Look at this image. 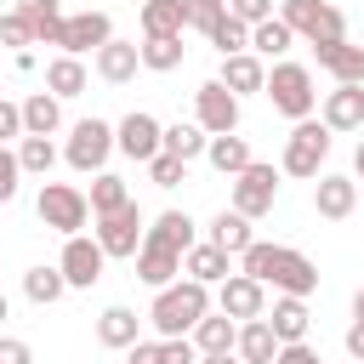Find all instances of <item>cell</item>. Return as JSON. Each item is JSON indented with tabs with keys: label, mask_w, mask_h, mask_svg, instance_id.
<instances>
[{
	"label": "cell",
	"mask_w": 364,
	"mask_h": 364,
	"mask_svg": "<svg viewBox=\"0 0 364 364\" xmlns=\"http://www.w3.org/2000/svg\"><path fill=\"white\" fill-rule=\"evenodd\" d=\"M239 273L273 284L279 296H313V290H318V267H313V256H301L296 245L250 239V250H239Z\"/></svg>",
	"instance_id": "cell-1"
},
{
	"label": "cell",
	"mask_w": 364,
	"mask_h": 364,
	"mask_svg": "<svg viewBox=\"0 0 364 364\" xmlns=\"http://www.w3.org/2000/svg\"><path fill=\"white\" fill-rule=\"evenodd\" d=\"M210 307H216V290L182 273L176 284L154 290V301H148V324H154V336H193V324H199Z\"/></svg>",
	"instance_id": "cell-2"
},
{
	"label": "cell",
	"mask_w": 364,
	"mask_h": 364,
	"mask_svg": "<svg viewBox=\"0 0 364 364\" xmlns=\"http://www.w3.org/2000/svg\"><path fill=\"white\" fill-rule=\"evenodd\" d=\"M262 97H267L273 114H284L290 125L318 114V80H313V68L296 63V57H279V63L267 68V91H262Z\"/></svg>",
	"instance_id": "cell-3"
},
{
	"label": "cell",
	"mask_w": 364,
	"mask_h": 364,
	"mask_svg": "<svg viewBox=\"0 0 364 364\" xmlns=\"http://www.w3.org/2000/svg\"><path fill=\"white\" fill-rule=\"evenodd\" d=\"M330 125L313 114V119H296L290 125V136H284V154H279V171L284 176H296V182H313L318 171H324V159H330Z\"/></svg>",
	"instance_id": "cell-4"
},
{
	"label": "cell",
	"mask_w": 364,
	"mask_h": 364,
	"mask_svg": "<svg viewBox=\"0 0 364 364\" xmlns=\"http://www.w3.org/2000/svg\"><path fill=\"white\" fill-rule=\"evenodd\" d=\"M114 154H119V148H114V125H108V119L85 114V119L68 125V142H63V165H68V171L97 176V171H108Z\"/></svg>",
	"instance_id": "cell-5"
},
{
	"label": "cell",
	"mask_w": 364,
	"mask_h": 364,
	"mask_svg": "<svg viewBox=\"0 0 364 364\" xmlns=\"http://www.w3.org/2000/svg\"><path fill=\"white\" fill-rule=\"evenodd\" d=\"M34 210H40V222H46L51 233H63V239L91 222V199H85V188H74V182H40Z\"/></svg>",
	"instance_id": "cell-6"
},
{
	"label": "cell",
	"mask_w": 364,
	"mask_h": 364,
	"mask_svg": "<svg viewBox=\"0 0 364 364\" xmlns=\"http://www.w3.org/2000/svg\"><path fill=\"white\" fill-rule=\"evenodd\" d=\"M279 17L296 28V40H341L347 34V17H341V6H330V0H279Z\"/></svg>",
	"instance_id": "cell-7"
},
{
	"label": "cell",
	"mask_w": 364,
	"mask_h": 364,
	"mask_svg": "<svg viewBox=\"0 0 364 364\" xmlns=\"http://www.w3.org/2000/svg\"><path fill=\"white\" fill-rule=\"evenodd\" d=\"M279 176H284L279 165H262V159H250L239 176H228V182H233V210H245L250 222H256V216H267V210L279 205Z\"/></svg>",
	"instance_id": "cell-8"
},
{
	"label": "cell",
	"mask_w": 364,
	"mask_h": 364,
	"mask_svg": "<svg viewBox=\"0 0 364 364\" xmlns=\"http://www.w3.org/2000/svg\"><path fill=\"white\" fill-rule=\"evenodd\" d=\"M108 40H114V17L97 11V6H85V11H68V17H63L57 51H68V57H97Z\"/></svg>",
	"instance_id": "cell-9"
},
{
	"label": "cell",
	"mask_w": 364,
	"mask_h": 364,
	"mask_svg": "<svg viewBox=\"0 0 364 364\" xmlns=\"http://www.w3.org/2000/svg\"><path fill=\"white\" fill-rule=\"evenodd\" d=\"M114 148L125 154V159H136V165H148L159 148H165V125L148 114V108H131L125 119H114Z\"/></svg>",
	"instance_id": "cell-10"
},
{
	"label": "cell",
	"mask_w": 364,
	"mask_h": 364,
	"mask_svg": "<svg viewBox=\"0 0 364 364\" xmlns=\"http://www.w3.org/2000/svg\"><path fill=\"white\" fill-rule=\"evenodd\" d=\"M57 267H63L68 290H91V284L102 279V267H108V250L97 245V233H91V239H85V233H68V239H63Z\"/></svg>",
	"instance_id": "cell-11"
},
{
	"label": "cell",
	"mask_w": 364,
	"mask_h": 364,
	"mask_svg": "<svg viewBox=\"0 0 364 364\" xmlns=\"http://www.w3.org/2000/svg\"><path fill=\"white\" fill-rule=\"evenodd\" d=\"M142 239H148V222H142L136 199L119 205V210H108V216H97V245H102L108 256H136Z\"/></svg>",
	"instance_id": "cell-12"
},
{
	"label": "cell",
	"mask_w": 364,
	"mask_h": 364,
	"mask_svg": "<svg viewBox=\"0 0 364 364\" xmlns=\"http://www.w3.org/2000/svg\"><path fill=\"white\" fill-rule=\"evenodd\" d=\"M313 210H318L324 222H347V216L358 210V176H347V171H318V176H313Z\"/></svg>",
	"instance_id": "cell-13"
},
{
	"label": "cell",
	"mask_w": 364,
	"mask_h": 364,
	"mask_svg": "<svg viewBox=\"0 0 364 364\" xmlns=\"http://www.w3.org/2000/svg\"><path fill=\"white\" fill-rule=\"evenodd\" d=\"M216 307H222L228 318H239V324H245V318H262V313H267V284L233 267V273L216 284Z\"/></svg>",
	"instance_id": "cell-14"
},
{
	"label": "cell",
	"mask_w": 364,
	"mask_h": 364,
	"mask_svg": "<svg viewBox=\"0 0 364 364\" xmlns=\"http://www.w3.org/2000/svg\"><path fill=\"white\" fill-rule=\"evenodd\" d=\"M193 119H199L210 136H222V131H239V97H233L222 80H205V85L193 91Z\"/></svg>",
	"instance_id": "cell-15"
},
{
	"label": "cell",
	"mask_w": 364,
	"mask_h": 364,
	"mask_svg": "<svg viewBox=\"0 0 364 364\" xmlns=\"http://www.w3.org/2000/svg\"><path fill=\"white\" fill-rule=\"evenodd\" d=\"M318 119L336 136L364 131V85H330V91H318Z\"/></svg>",
	"instance_id": "cell-16"
},
{
	"label": "cell",
	"mask_w": 364,
	"mask_h": 364,
	"mask_svg": "<svg viewBox=\"0 0 364 364\" xmlns=\"http://www.w3.org/2000/svg\"><path fill=\"white\" fill-rule=\"evenodd\" d=\"M313 57L336 85H364V46H353L347 34L341 40H313Z\"/></svg>",
	"instance_id": "cell-17"
},
{
	"label": "cell",
	"mask_w": 364,
	"mask_h": 364,
	"mask_svg": "<svg viewBox=\"0 0 364 364\" xmlns=\"http://www.w3.org/2000/svg\"><path fill=\"white\" fill-rule=\"evenodd\" d=\"M136 68H142V46H136V40H119V34L91 57V74H97L102 85H131Z\"/></svg>",
	"instance_id": "cell-18"
},
{
	"label": "cell",
	"mask_w": 364,
	"mask_h": 364,
	"mask_svg": "<svg viewBox=\"0 0 364 364\" xmlns=\"http://www.w3.org/2000/svg\"><path fill=\"white\" fill-rule=\"evenodd\" d=\"M216 80H222L233 97H262V91H267V57H256V51H233V57H222Z\"/></svg>",
	"instance_id": "cell-19"
},
{
	"label": "cell",
	"mask_w": 364,
	"mask_h": 364,
	"mask_svg": "<svg viewBox=\"0 0 364 364\" xmlns=\"http://www.w3.org/2000/svg\"><path fill=\"white\" fill-rule=\"evenodd\" d=\"M131 262H136V279H142L148 290H165V284H176V279H182V250H171V245L142 239V250H136Z\"/></svg>",
	"instance_id": "cell-20"
},
{
	"label": "cell",
	"mask_w": 364,
	"mask_h": 364,
	"mask_svg": "<svg viewBox=\"0 0 364 364\" xmlns=\"http://www.w3.org/2000/svg\"><path fill=\"white\" fill-rule=\"evenodd\" d=\"M97 341H102V347H114V353L136 347V341H142V318H136V307H125V301L102 307V313H97Z\"/></svg>",
	"instance_id": "cell-21"
},
{
	"label": "cell",
	"mask_w": 364,
	"mask_h": 364,
	"mask_svg": "<svg viewBox=\"0 0 364 364\" xmlns=\"http://www.w3.org/2000/svg\"><path fill=\"white\" fill-rule=\"evenodd\" d=\"M182 273H188V279H199V284H210V290H216V284H222V279H228V273H233V256H228V250H222V245H210V239H199V245H193V250H182Z\"/></svg>",
	"instance_id": "cell-22"
},
{
	"label": "cell",
	"mask_w": 364,
	"mask_h": 364,
	"mask_svg": "<svg viewBox=\"0 0 364 364\" xmlns=\"http://www.w3.org/2000/svg\"><path fill=\"white\" fill-rule=\"evenodd\" d=\"M85 85H91V68H85V57H68V51H57L51 63H46V91L51 97H85Z\"/></svg>",
	"instance_id": "cell-23"
},
{
	"label": "cell",
	"mask_w": 364,
	"mask_h": 364,
	"mask_svg": "<svg viewBox=\"0 0 364 364\" xmlns=\"http://www.w3.org/2000/svg\"><path fill=\"white\" fill-rule=\"evenodd\" d=\"M267 324H273V336H279V341H307V330H313L307 296H273V307H267Z\"/></svg>",
	"instance_id": "cell-24"
},
{
	"label": "cell",
	"mask_w": 364,
	"mask_h": 364,
	"mask_svg": "<svg viewBox=\"0 0 364 364\" xmlns=\"http://www.w3.org/2000/svg\"><path fill=\"white\" fill-rule=\"evenodd\" d=\"M63 131V97L28 91L23 97V136H57Z\"/></svg>",
	"instance_id": "cell-25"
},
{
	"label": "cell",
	"mask_w": 364,
	"mask_h": 364,
	"mask_svg": "<svg viewBox=\"0 0 364 364\" xmlns=\"http://www.w3.org/2000/svg\"><path fill=\"white\" fill-rule=\"evenodd\" d=\"M205 239H210V245H222L228 256H239V250H250L256 228H250V216H245V210H233V205H228V210H216V216H210Z\"/></svg>",
	"instance_id": "cell-26"
},
{
	"label": "cell",
	"mask_w": 364,
	"mask_h": 364,
	"mask_svg": "<svg viewBox=\"0 0 364 364\" xmlns=\"http://www.w3.org/2000/svg\"><path fill=\"white\" fill-rule=\"evenodd\" d=\"M279 347H284V341L273 336L267 313H262V318H245V324H239V347H233V353H239L245 364H273V358H279Z\"/></svg>",
	"instance_id": "cell-27"
},
{
	"label": "cell",
	"mask_w": 364,
	"mask_h": 364,
	"mask_svg": "<svg viewBox=\"0 0 364 364\" xmlns=\"http://www.w3.org/2000/svg\"><path fill=\"white\" fill-rule=\"evenodd\" d=\"M148 239H154V245H171V250H193V245H199V222H193L188 210H159V216L148 222Z\"/></svg>",
	"instance_id": "cell-28"
},
{
	"label": "cell",
	"mask_w": 364,
	"mask_h": 364,
	"mask_svg": "<svg viewBox=\"0 0 364 364\" xmlns=\"http://www.w3.org/2000/svg\"><path fill=\"white\" fill-rule=\"evenodd\" d=\"M193 347H199V353H233V347H239V318H228L222 307H210V313L193 324Z\"/></svg>",
	"instance_id": "cell-29"
},
{
	"label": "cell",
	"mask_w": 364,
	"mask_h": 364,
	"mask_svg": "<svg viewBox=\"0 0 364 364\" xmlns=\"http://www.w3.org/2000/svg\"><path fill=\"white\" fill-rule=\"evenodd\" d=\"M142 34H188V17L193 6L188 0H142Z\"/></svg>",
	"instance_id": "cell-30"
},
{
	"label": "cell",
	"mask_w": 364,
	"mask_h": 364,
	"mask_svg": "<svg viewBox=\"0 0 364 364\" xmlns=\"http://www.w3.org/2000/svg\"><path fill=\"white\" fill-rule=\"evenodd\" d=\"M205 159H210V171H222V176H239L256 154H250V142L239 136V131H222V136H210L205 142Z\"/></svg>",
	"instance_id": "cell-31"
},
{
	"label": "cell",
	"mask_w": 364,
	"mask_h": 364,
	"mask_svg": "<svg viewBox=\"0 0 364 364\" xmlns=\"http://www.w3.org/2000/svg\"><path fill=\"white\" fill-rule=\"evenodd\" d=\"M290 46H296V28H290L279 11H273L267 23H256V28H250V51H256V57H267V63L290 57Z\"/></svg>",
	"instance_id": "cell-32"
},
{
	"label": "cell",
	"mask_w": 364,
	"mask_h": 364,
	"mask_svg": "<svg viewBox=\"0 0 364 364\" xmlns=\"http://www.w3.org/2000/svg\"><path fill=\"white\" fill-rule=\"evenodd\" d=\"M182 57H188L182 34H142V68L148 74H171V68H182Z\"/></svg>",
	"instance_id": "cell-33"
},
{
	"label": "cell",
	"mask_w": 364,
	"mask_h": 364,
	"mask_svg": "<svg viewBox=\"0 0 364 364\" xmlns=\"http://www.w3.org/2000/svg\"><path fill=\"white\" fill-rule=\"evenodd\" d=\"M205 142H210V131L199 125V119H171L165 125V154H176V159H205Z\"/></svg>",
	"instance_id": "cell-34"
},
{
	"label": "cell",
	"mask_w": 364,
	"mask_h": 364,
	"mask_svg": "<svg viewBox=\"0 0 364 364\" xmlns=\"http://www.w3.org/2000/svg\"><path fill=\"white\" fill-rule=\"evenodd\" d=\"M23 296H28L34 307H51V301H63V296H68V279H63V267H57V262H51V267H46V262H40V267H28V273H23Z\"/></svg>",
	"instance_id": "cell-35"
},
{
	"label": "cell",
	"mask_w": 364,
	"mask_h": 364,
	"mask_svg": "<svg viewBox=\"0 0 364 364\" xmlns=\"http://www.w3.org/2000/svg\"><path fill=\"white\" fill-rule=\"evenodd\" d=\"M17 11L34 23V40L40 46H57V34H63V0H17Z\"/></svg>",
	"instance_id": "cell-36"
},
{
	"label": "cell",
	"mask_w": 364,
	"mask_h": 364,
	"mask_svg": "<svg viewBox=\"0 0 364 364\" xmlns=\"http://www.w3.org/2000/svg\"><path fill=\"white\" fill-rule=\"evenodd\" d=\"M63 159V148L51 136H17V165L23 176H51V165Z\"/></svg>",
	"instance_id": "cell-37"
},
{
	"label": "cell",
	"mask_w": 364,
	"mask_h": 364,
	"mask_svg": "<svg viewBox=\"0 0 364 364\" xmlns=\"http://www.w3.org/2000/svg\"><path fill=\"white\" fill-rule=\"evenodd\" d=\"M85 199H91V222H97V216H108V210L131 205V188H125V176H114V171H97Z\"/></svg>",
	"instance_id": "cell-38"
},
{
	"label": "cell",
	"mask_w": 364,
	"mask_h": 364,
	"mask_svg": "<svg viewBox=\"0 0 364 364\" xmlns=\"http://www.w3.org/2000/svg\"><path fill=\"white\" fill-rule=\"evenodd\" d=\"M210 46H216V57H233V51H250V23H239L233 11H222L216 23H210V34H205Z\"/></svg>",
	"instance_id": "cell-39"
},
{
	"label": "cell",
	"mask_w": 364,
	"mask_h": 364,
	"mask_svg": "<svg viewBox=\"0 0 364 364\" xmlns=\"http://www.w3.org/2000/svg\"><path fill=\"white\" fill-rule=\"evenodd\" d=\"M148 182H154V188H182V182H188V159H176V154L159 148V154L148 159Z\"/></svg>",
	"instance_id": "cell-40"
},
{
	"label": "cell",
	"mask_w": 364,
	"mask_h": 364,
	"mask_svg": "<svg viewBox=\"0 0 364 364\" xmlns=\"http://www.w3.org/2000/svg\"><path fill=\"white\" fill-rule=\"evenodd\" d=\"M0 46H11V51H28V46H40L34 40V23L11 6V11H0Z\"/></svg>",
	"instance_id": "cell-41"
},
{
	"label": "cell",
	"mask_w": 364,
	"mask_h": 364,
	"mask_svg": "<svg viewBox=\"0 0 364 364\" xmlns=\"http://www.w3.org/2000/svg\"><path fill=\"white\" fill-rule=\"evenodd\" d=\"M154 364H199V347H193V336H159V353H154Z\"/></svg>",
	"instance_id": "cell-42"
},
{
	"label": "cell",
	"mask_w": 364,
	"mask_h": 364,
	"mask_svg": "<svg viewBox=\"0 0 364 364\" xmlns=\"http://www.w3.org/2000/svg\"><path fill=\"white\" fill-rule=\"evenodd\" d=\"M17 188H23V165H17V142H11V148L0 142V205H11V199H17Z\"/></svg>",
	"instance_id": "cell-43"
},
{
	"label": "cell",
	"mask_w": 364,
	"mask_h": 364,
	"mask_svg": "<svg viewBox=\"0 0 364 364\" xmlns=\"http://www.w3.org/2000/svg\"><path fill=\"white\" fill-rule=\"evenodd\" d=\"M23 136V102H11V97H0V142L11 148Z\"/></svg>",
	"instance_id": "cell-44"
},
{
	"label": "cell",
	"mask_w": 364,
	"mask_h": 364,
	"mask_svg": "<svg viewBox=\"0 0 364 364\" xmlns=\"http://www.w3.org/2000/svg\"><path fill=\"white\" fill-rule=\"evenodd\" d=\"M228 11H233L239 23H250V28H256V23H267V17H273V0H228Z\"/></svg>",
	"instance_id": "cell-45"
},
{
	"label": "cell",
	"mask_w": 364,
	"mask_h": 364,
	"mask_svg": "<svg viewBox=\"0 0 364 364\" xmlns=\"http://www.w3.org/2000/svg\"><path fill=\"white\" fill-rule=\"evenodd\" d=\"M273 364H324V358H318V347H313V341H284Z\"/></svg>",
	"instance_id": "cell-46"
},
{
	"label": "cell",
	"mask_w": 364,
	"mask_h": 364,
	"mask_svg": "<svg viewBox=\"0 0 364 364\" xmlns=\"http://www.w3.org/2000/svg\"><path fill=\"white\" fill-rule=\"evenodd\" d=\"M0 364H34V347L23 336H0Z\"/></svg>",
	"instance_id": "cell-47"
},
{
	"label": "cell",
	"mask_w": 364,
	"mask_h": 364,
	"mask_svg": "<svg viewBox=\"0 0 364 364\" xmlns=\"http://www.w3.org/2000/svg\"><path fill=\"white\" fill-rule=\"evenodd\" d=\"M341 347H347V358H358V364H364V318H353V324H347Z\"/></svg>",
	"instance_id": "cell-48"
},
{
	"label": "cell",
	"mask_w": 364,
	"mask_h": 364,
	"mask_svg": "<svg viewBox=\"0 0 364 364\" xmlns=\"http://www.w3.org/2000/svg\"><path fill=\"white\" fill-rule=\"evenodd\" d=\"M154 353H159V341H136V347H125L131 364H154Z\"/></svg>",
	"instance_id": "cell-49"
},
{
	"label": "cell",
	"mask_w": 364,
	"mask_h": 364,
	"mask_svg": "<svg viewBox=\"0 0 364 364\" xmlns=\"http://www.w3.org/2000/svg\"><path fill=\"white\" fill-rule=\"evenodd\" d=\"M199 364H245L239 353H199Z\"/></svg>",
	"instance_id": "cell-50"
},
{
	"label": "cell",
	"mask_w": 364,
	"mask_h": 364,
	"mask_svg": "<svg viewBox=\"0 0 364 364\" xmlns=\"http://www.w3.org/2000/svg\"><path fill=\"white\" fill-rule=\"evenodd\" d=\"M353 176L364 182V136H358V148H353Z\"/></svg>",
	"instance_id": "cell-51"
},
{
	"label": "cell",
	"mask_w": 364,
	"mask_h": 364,
	"mask_svg": "<svg viewBox=\"0 0 364 364\" xmlns=\"http://www.w3.org/2000/svg\"><path fill=\"white\" fill-rule=\"evenodd\" d=\"M353 318H364V284L353 290Z\"/></svg>",
	"instance_id": "cell-52"
},
{
	"label": "cell",
	"mask_w": 364,
	"mask_h": 364,
	"mask_svg": "<svg viewBox=\"0 0 364 364\" xmlns=\"http://www.w3.org/2000/svg\"><path fill=\"white\" fill-rule=\"evenodd\" d=\"M0 318H11V301H6V290H0Z\"/></svg>",
	"instance_id": "cell-53"
},
{
	"label": "cell",
	"mask_w": 364,
	"mask_h": 364,
	"mask_svg": "<svg viewBox=\"0 0 364 364\" xmlns=\"http://www.w3.org/2000/svg\"><path fill=\"white\" fill-rule=\"evenodd\" d=\"M188 6H228V0H188Z\"/></svg>",
	"instance_id": "cell-54"
},
{
	"label": "cell",
	"mask_w": 364,
	"mask_h": 364,
	"mask_svg": "<svg viewBox=\"0 0 364 364\" xmlns=\"http://www.w3.org/2000/svg\"><path fill=\"white\" fill-rule=\"evenodd\" d=\"M347 364H358V358H347Z\"/></svg>",
	"instance_id": "cell-55"
},
{
	"label": "cell",
	"mask_w": 364,
	"mask_h": 364,
	"mask_svg": "<svg viewBox=\"0 0 364 364\" xmlns=\"http://www.w3.org/2000/svg\"><path fill=\"white\" fill-rule=\"evenodd\" d=\"M125 364H131V358H125Z\"/></svg>",
	"instance_id": "cell-56"
}]
</instances>
